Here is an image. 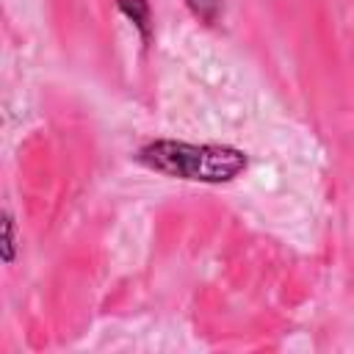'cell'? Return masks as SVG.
I'll return each mask as SVG.
<instances>
[{"label": "cell", "mask_w": 354, "mask_h": 354, "mask_svg": "<svg viewBox=\"0 0 354 354\" xmlns=\"http://www.w3.org/2000/svg\"><path fill=\"white\" fill-rule=\"evenodd\" d=\"M6 257H11V221H6Z\"/></svg>", "instance_id": "obj_3"}, {"label": "cell", "mask_w": 354, "mask_h": 354, "mask_svg": "<svg viewBox=\"0 0 354 354\" xmlns=\"http://www.w3.org/2000/svg\"><path fill=\"white\" fill-rule=\"evenodd\" d=\"M119 6L144 33H149V6H147V0H119Z\"/></svg>", "instance_id": "obj_2"}, {"label": "cell", "mask_w": 354, "mask_h": 354, "mask_svg": "<svg viewBox=\"0 0 354 354\" xmlns=\"http://www.w3.org/2000/svg\"><path fill=\"white\" fill-rule=\"evenodd\" d=\"M147 166L183 177V180H205V183H224L232 180L243 166L246 158L230 147H210V144H183V141H155L141 149L138 155Z\"/></svg>", "instance_id": "obj_1"}]
</instances>
